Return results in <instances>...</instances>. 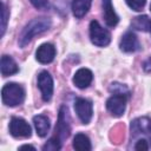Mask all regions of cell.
<instances>
[{
    "mask_svg": "<svg viewBox=\"0 0 151 151\" xmlns=\"http://www.w3.org/2000/svg\"><path fill=\"white\" fill-rule=\"evenodd\" d=\"M143 68L145 72H151V58H149L144 64H143Z\"/></svg>",
    "mask_w": 151,
    "mask_h": 151,
    "instance_id": "603a6c76",
    "label": "cell"
},
{
    "mask_svg": "<svg viewBox=\"0 0 151 151\" xmlns=\"http://www.w3.org/2000/svg\"><path fill=\"white\" fill-rule=\"evenodd\" d=\"M119 47L123 52H126V53H131V52H136L137 50H139L140 45H139V41L136 37L134 33L132 32H126L122 39H120V42H119Z\"/></svg>",
    "mask_w": 151,
    "mask_h": 151,
    "instance_id": "8fae6325",
    "label": "cell"
},
{
    "mask_svg": "<svg viewBox=\"0 0 151 151\" xmlns=\"http://www.w3.org/2000/svg\"><path fill=\"white\" fill-rule=\"evenodd\" d=\"M90 39L96 46L104 47L110 44L111 34L106 28L101 27L97 20H92L90 24Z\"/></svg>",
    "mask_w": 151,
    "mask_h": 151,
    "instance_id": "5b68a950",
    "label": "cell"
},
{
    "mask_svg": "<svg viewBox=\"0 0 151 151\" xmlns=\"http://www.w3.org/2000/svg\"><path fill=\"white\" fill-rule=\"evenodd\" d=\"M92 0H72V13L76 18H83L90 9Z\"/></svg>",
    "mask_w": 151,
    "mask_h": 151,
    "instance_id": "2e32d148",
    "label": "cell"
},
{
    "mask_svg": "<svg viewBox=\"0 0 151 151\" xmlns=\"http://www.w3.org/2000/svg\"><path fill=\"white\" fill-rule=\"evenodd\" d=\"M52 25V21L50 18H34L32 19L22 29V32L20 33L19 37V46L20 47H25L26 45H28V42L38 34H41L44 32H46Z\"/></svg>",
    "mask_w": 151,
    "mask_h": 151,
    "instance_id": "7a4b0ae2",
    "label": "cell"
},
{
    "mask_svg": "<svg viewBox=\"0 0 151 151\" xmlns=\"http://www.w3.org/2000/svg\"><path fill=\"white\" fill-rule=\"evenodd\" d=\"M125 1H126L127 6H129L131 9L136 11V12L142 11L143 7H144L145 4H146V0H125Z\"/></svg>",
    "mask_w": 151,
    "mask_h": 151,
    "instance_id": "d6986e66",
    "label": "cell"
},
{
    "mask_svg": "<svg viewBox=\"0 0 151 151\" xmlns=\"http://www.w3.org/2000/svg\"><path fill=\"white\" fill-rule=\"evenodd\" d=\"M74 110L83 124L90 123L93 114V106L90 100L84 98H77L74 101Z\"/></svg>",
    "mask_w": 151,
    "mask_h": 151,
    "instance_id": "ba28073f",
    "label": "cell"
},
{
    "mask_svg": "<svg viewBox=\"0 0 151 151\" xmlns=\"http://www.w3.org/2000/svg\"><path fill=\"white\" fill-rule=\"evenodd\" d=\"M110 91L114 94V93H123V94H129V90L126 86L118 84V83H113L110 86Z\"/></svg>",
    "mask_w": 151,
    "mask_h": 151,
    "instance_id": "44dd1931",
    "label": "cell"
},
{
    "mask_svg": "<svg viewBox=\"0 0 151 151\" xmlns=\"http://www.w3.org/2000/svg\"><path fill=\"white\" fill-rule=\"evenodd\" d=\"M54 57H55V47L50 42H45L40 45L35 52V58L41 64H50L51 61H53Z\"/></svg>",
    "mask_w": 151,
    "mask_h": 151,
    "instance_id": "30bf717a",
    "label": "cell"
},
{
    "mask_svg": "<svg viewBox=\"0 0 151 151\" xmlns=\"http://www.w3.org/2000/svg\"><path fill=\"white\" fill-rule=\"evenodd\" d=\"M2 103L7 106L20 105L25 99V90L21 85L15 83H7L1 90Z\"/></svg>",
    "mask_w": 151,
    "mask_h": 151,
    "instance_id": "3957f363",
    "label": "cell"
},
{
    "mask_svg": "<svg viewBox=\"0 0 151 151\" xmlns=\"http://www.w3.org/2000/svg\"><path fill=\"white\" fill-rule=\"evenodd\" d=\"M93 74L88 68H79L73 76V84L78 88H86L92 83Z\"/></svg>",
    "mask_w": 151,
    "mask_h": 151,
    "instance_id": "7c38bea8",
    "label": "cell"
},
{
    "mask_svg": "<svg viewBox=\"0 0 151 151\" xmlns=\"http://www.w3.org/2000/svg\"><path fill=\"white\" fill-rule=\"evenodd\" d=\"M70 117H68V110L66 106H61L59 111V119L55 126V134L52 137L58 143H63L64 139H66L70 136Z\"/></svg>",
    "mask_w": 151,
    "mask_h": 151,
    "instance_id": "277c9868",
    "label": "cell"
},
{
    "mask_svg": "<svg viewBox=\"0 0 151 151\" xmlns=\"http://www.w3.org/2000/svg\"><path fill=\"white\" fill-rule=\"evenodd\" d=\"M33 124H34V127H35L38 136H40V137L47 136L51 124H50V119L46 116H42V114L34 116L33 117Z\"/></svg>",
    "mask_w": 151,
    "mask_h": 151,
    "instance_id": "9a60e30c",
    "label": "cell"
},
{
    "mask_svg": "<svg viewBox=\"0 0 151 151\" xmlns=\"http://www.w3.org/2000/svg\"><path fill=\"white\" fill-rule=\"evenodd\" d=\"M31 4L38 8V9H42V8H46L47 5H48V0H29Z\"/></svg>",
    "mask_w": 151,
    "mask_h": 151,
    "instance_id": "7402d4cb",
    "label": "cell"
},
{
    "mask_svg": "<svg viewBox=\"0 0 151 151\" xmlns=\"http://www.w3.org/2000/svg\"><path fill=\"white\" fill-rule=\"evenodd\" d=\"M0 68H1V74L4 77L15 74L19 71V67H18L17 63L14 61V59L12 57H9V55H6V54H4L1 57Z\"/></svg>",
    "mask_w": 151,
    "mask_h": 151,
    "instance_id": "5bb4252c",
    "label": "cell"
},
{
    "mask_svg": "<svg viewBox=\"0 0 151 151\" xmlns=\"http://www.w3.org/2000/svg\"><path fill=\"white\" fill-rule=\"evenodd\" d=\"M38 87L41 91L44 101H50L53 94V79L47 71H41L38 76Z\"/></svg>",
    "mask_w": 151,
    "mask_h": 151,
    "instance_id": "9c48e42d",
    "label": "cell"
},
{
    "mask_svg": "<svg viewBox=\"0 0 151 151\" xmlns=\"http://www.w3.org/2000/svg\"><path fill=\"white\" fill-rule=\"evenodd\" d=\"M133 150H150L151 149V119L147 117H139L131 122V139Z\"/></svg>",
    "mask_w": 151,
    "mask_h": 151,
    "instance_id": "6da1fadb",
    "label": "cell"
},
{
    "mask_svg": "<svg viewBox=\"0 0 151 151\" xmlns=\"http://www.w3.org/2000/svg\"><path fill=\"white\" fill-rule=\"evenodd\" d=\"M101 7H103V14H104L106 25L110 27H114L118 24L119 18L113 9L112 1L111 0H101Z\"/></svg>",
    "mask_w": 151,
    "mask_h": 151,
    "instance_id": "4fadbf2b",
    "label": "cell"
},
{
    "mask_svg": "<svg viewBox=\"0 0 151 151\" xmlns=\"http://www.w3.org/2000/svg\"><path fill=\"white\" fill-rule=\"evenodd\" d=\"M132 28L143 32H151V18L147 15H138L131 21Z\"/></svg>",
    "mask_w": 151,
    "mask_h": 151,
    "instance_id": "e0dca14e",
    "label": "cell"
},
{
    "mask_svg": "<svg viewBox=\"0 0 151 151\" xmlns=\"http://www.w3.org/2000/svg\"><path fill=\"white\" fill-rule=\"evenodd\" d=\"M9 132L17 138H28L32 134V129L25 119L13 117L9 122Z\"/></svg>",
    "mask_w": 151,
    "mask_h": 151,
    "instance_id": "52a82bcc",
    "label": "cell"
},
{
    "mask_svg": "<svg viewBox=\"0 0 151 151\" xmlns=\"http://www.w3.org/2000/svg\"><path fill=\"white\" fill-rule=\"evenodd\" d=\"M150 11H151V4H150Z\"/></svg>",
    "mask_w": 151,
    "mask_h": 151,
    "instance_id": "d4e9b609",
    "label": "cell"
},
{
    "mask_svg": "<svg viewBox=\"0 0 151 151\" xmlns=\"http://www.w3.org/2000/svg\"><path fill=\"white\" fill-rule=\"evenodd\" d=\"M73 147L78 151H90L92 149L90 138L84 133H77L73 138Z\"/></svg>",
    "mask_w": 151,
    "mask_h": 151,
    "instance_id": "ac0fdd59",
    "label": "cell"
},
{
    "mask_svg": "<svg viewBox=\"0 0 151 151\" xmlns=\"http://www.w3.org/2000/svg\"><path fill=\"white\" fill-rule=\"evenodd\" d=\"M129 94H123V93H114L111 96L107 101H106V107L110 111V113L114 117H120L125 112L126 107V100H127Z\"/></svg>",
    "mask_w": 151,
    "mask_h": 151,
    "instance_id": "8992f818",
    "label": "cell"
},
{
    "mask_svg": "<svg viewBox=\"0 0 151 151\" xmlns=\"http://www.w3.org/2000/svg\"><path fill=\"white\" fill-rule=\"evenodd\" d=\"M19 149H20V150H24V149H31V150H35V147H34V146H32V145H21Z\"/></svg>",
    "mask_w": 151,
    "mask_h": 151,
    "instance_id": "cb8c5ba5",
    "label": "cell"
},
{
    "mask_svg": "<svg viewBox=\"0 0 151 151\" xmlns=\"http://www.w3.org/2000/svg\"><path fill=\"white\" fill-rule=\"evenodd\" d=\"M8 15H9V12L7 9V6L6 4L2 1V20H1V37H4L5 34V31H6V27H7V21H8Z\"/></svg>",
    "mask_w": 151,
    "mask_h": 151,
    "instance_id": "ffe728a7",
    "label": "cell"
}]
</instances>
